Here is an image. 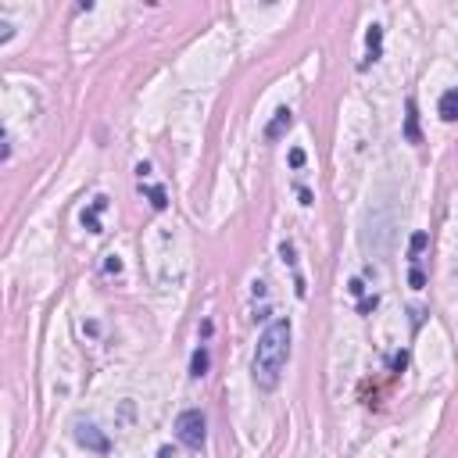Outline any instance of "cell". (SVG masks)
I'll use <instances>...</instances> for the list:
<instances>
[{"mask_svg": "<svg viewBox=\"0 0 458 458\" xmlns=\"http://www.w3.org/2000/svg\"><path fill=\"white\" fill-rule=\"evenodd\" d=\"M365 44H369V54H365V61H362L358 68H369L372 61H379V47H384V29H379V25H369Z\"/></svg>", "mask_w": 458, "mask_h": 458, "instance_id": "cell-6", "label": "cell"}, {"mask_svg": "<svg viewBox=\"0 0 458 458\" xmlns=\"http://www.w3.org/2000/svg\"><path fill=\"white\" fill-rule=\"evenodd\" d=\"M290 362V319H276L265 326V333L258 336L254 348V362H251V376L261 391H276L283 369Z\"/></svg>", "mask_w": 458, "mask_h": 458, "instance_id": "cell-1", "label": "cell"}, {"mask_svg": "<svg viewBox=\"0 0 458 458\" xmlns=\"http://www.w3.org/2000/svg\"><path fill=\"white\" fill-rule=\"evenodd\" d=\"M405 136L412 140V143H419V140H423V136H419V111H415V100L408 97V104H405Z\"/></svg>", "mask_w": 458, "mask_h": 458, "instance_id": "cell-9", "label": "cell"}, {"mask_svg": "<svg viewBox=\"0 0 458 458\" xmlns=\"http://www.w3.org/2000/svg\"><path fill=\"white\" fill-rule=\"evenodd\" d=\"M423 247H426V233H415L412 237V261H415V254L423 251Z\"/></svg>", "mask_w": 458, "mask_h": 458, "instance_id": "cell-12", "label": "cell"}, {"mask_svg": "<svg viewBox=\"0 0 458 458\" xmlns=\"http://www.w3.org/2000/svg\"><path fill=\"white\" fill-rule=\"evenodd\" d=\"M104 273H115V276L122 273V261H119V254H107V261H104Z\"/></svg>", "mask_w": 458, "mask_h": 458, "instance_id": "cell-11", "label": "cell"}, {"mask_svg": "<svg viewBox=\"0 0 458 458\" xmlns=\"http://www.w3.org/2000/svg\"><path fill=\"white\" fill-rule=\"evenodd\" d=\"M290 126H294V111H290V107H280V111L273 115V122L265 126V140H280Z\"/></svg>", "mask_w": 458, "mask_h": 458, "instance_id": "cell-4", "label": "cell"}, {"mask_svg": "<svg viewBox=\"0 0 458 458\" xmlns=\"http://www.w3.org/2000/svg\"><path fill=\"white\" fill-rule=\"evenodd\" d=\"M100 211H107V197L104 194L93 197V204L83 211V225L90 229V233H104V229H100Z\"/></svg>", "mask_w": 458, "mask_h": 458, "instance_id": "cell-5", "label": "cell"}, {"mask_svg": "<svg viewBox=\"0 0 458 458\" xmlns=\"http://www.w3.org/2000/svg\"><path fill=\"white\" fill-rule=\"evenodd\" d=\"M147 194H150V204H155L158 211H162V208L169 204V197H165V190H162V186H150V190H147Z\"/></svg>", "mask_w": 458, "mask_h": 458, "instance_id": "cell-10", "label": "cell"}, {"mask_svg": "<svg viewBox=\"0 0 458 458\" xmlns=\"http://www.w3.org/2000/svg\"><path fill=\"white\" fill-rule=\"evenodd\" d=\"M208 369H211V355H208V348L201 344V348L194 351V358H190V376H194V379H204Z\"/></svg>", "mask_w": 458, "mask_h": 458, "instance_id": "cell-7", "label": "cell"}, {"mask_svg": "<svg viewBox=\"0 0 458 458\" xmlns=\"http://www.w3.org/2000/svg\"><path fill=\"white\" fill-rule=\"evenodd\" d=\"M75 440H79L83 447H90V451H97V454H107V447H111V440H107L97 426H90V423L75 426Z\"/></svg>", "mask_w": 458, "mask_h": 458, "instance_id": "cell-3", "label": "cell"}, {"mask_svg": "<svg viewBox=\"0 0 458 458\" xmlns=\"http://www.w3.org/2000/svg\"><path fill=\"white\" fill-rule=\"evenodd\" d=\"M437 111H440L444 122H458V86L447 90V93L440 97V107H437Z\"/></svg>", "mask_w": 458, "mask_h": 458, "instance_id": "cell-8", "label": "cell"}, {"mask_svg": "<svg viewBox=\"0 0 458 458\" xmlns=\"http://www.w3.org/2000/svg\"><path fill=\"white\" fill-rule=\"evenodd\" d=\"M301 165H304V150L294 147V150H290V169H301Z\"/></svg>", "mask_w": 458, "mask_h": 458, "instance_id": "cell-13", "label": "cell"}, {"mask_svg": "<svg viewBox=\"0 0 458 458\" xmlns=\"http://www.w3.org/2000/svg\"><path fill=\"white\" fill-rule=\"evenodd\" d=\"M176 437H179V444H183V447L201 451V447H204V440H208V423H204V415H201L197 408L179 412V419H176Z\"/></svg>", "mask_w": 458, "mask_h": 458, "instance_id": "cell-2", "label": "cell"}, {"mask_svg": "<svg viewBox=\"0 0 458 458\" xmlns=\"http://www.w3.org/2000/svg\"><path fill=\"white\" fill-rule=\"evenodd\" d=\"M423 283H426V276L419 273V269H412V287H415V290H423Z\"/></svg>", "mask_w": 458, "mask_h": 458, "instance_id": "cell-14", "label": "cell"}]
</instances>
